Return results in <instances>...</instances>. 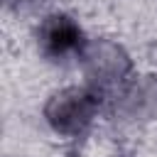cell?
<instances>
[{"mask_svg":"<svg viewBox=\"0 0 157 157\" xmlns=\"http://www.w3.org/2000/svg\"><path fill=\"white\" fill-rule=\"evenodd\" d=\"M98 93L93 88H64L54 93L44 108L47 123L59 132V135H81L96 118L98 113Z\"/></svg>","mask_w":157,"mask_h":157,"instance_id":"1","label":"cell"},{"mask_svg":"<svg viewBox=\"0 0 157 157\" xmlns=\"http://www.w3.org/2000/svg\"><path fill=\"white\" fill-rule=\"evenodd\" d=\"M81 61H83L86 78H88V83H91V88L96 93L120 86L125 81V76L130 74V59H128V54L118 44L105 42V39L91 42L83 49Z\"/></svg>","mask_w":157,"mask_h":157,"instance_id":"2","label":"cell"},{"mask_svg":"<svg viewBox=\"0 0 157 157\" xmlns=\"http://www.w3.org/2000/svg\"><path fill=\"white\" fill-rule=\"evenodd\" d=\"M37 44H39V52L52 61L81 59L83 49L88 47L78 22L61 12L44 17V22L37 29Z\"/></svg>","mask_w":157,"mask_h":157,"instance_id":"3","label":"cell"},{"mask_svg":"<svg viewBox=\"0 0 157 157\" xmlns=\"http://www.w3.org/2000/svg\"><path fill=\"white\" fill-rule=\"evenodd\" d=\"M7 2H17V5H22V2H37V0H7Z\"/></svg>","mask_w":157,"mask_h":157,"instance_id":"4","label":"cell"}]
</instances>
